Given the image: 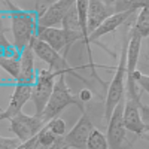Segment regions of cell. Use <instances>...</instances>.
Masks as SVG:
<instances>
[{
	"mask_svg": "<svg viewBox=\"0 0 149 149\" xmlns=\"http://www.w3.org/2000/svg\"><path fill=\"white\" fill-rule=\"evenodd\" d=\"M0 66L6 73H9L12 79L17 81L21 72V54L12 55V57H0Z\"/></svg>",
	"mask_w": 149,
	"mask_h": 149,
	"instance_id": "2e32d148",
	"label": "cell"
},
{
	"mask_svg": "<svg viewBox=\"0 0 149 149\" xmlns=\"http://www.w3.org/2000/svg\"><path fill=\"white\" fill-rule=\"evenodd\" d=\"M31 46H33V51H34L36 57H39L42 61H45V63L49 66V70H52L58 74H67L69 73V74H72V76H74L76 79L82 81L84 84H88V81H86L85 78H82L79 73H76L74 67H72L69 64V61L64 55L57 52L55 49H52L45 42H42V40L37 39V37H34V39L31 40Z\"/></svg>",
	"mask_w": 149,
	"mask_h": 149,
	"instance_id": "277c9868",
	"label": "cell"
},
{
	"mask_svg": "<svg viewBox=\"0 0 149 149\" xmlns=\"http://www.w3.org/2000/svg\"><path fill=\"white\" fill-rule=\"evenodd\" d=\"M63 30L69 33H81V19H79V10H78L76 2L70 8L69 14L66 15L63 21Z\"/></svg>",
	"mask_w": 149,
	"mask_h": 149,
	"instance_id": "ac0fdd59",
	"label": "cell"
},
{
	"mask_svg": "<svg viewBox=\"0 0 149 149\" xmlns=\"http://www.w3.org/2000/svg\"><path fill=\"white\" fill-rule=\"evenodd\" d=\"M124 106H125V98L115 107L113 113H112L107 122L106 139L110 149H121L127 136V127H125V122H124Z\"/></svg>",
	"mask_w": 149,
	"mask_h": 149,
	"instance_id": "52a82bcc",
	"label": "cell"
},
{
	"mask_svg": "<svg viewBox=\"0 0 149 149\" xmlns=\"http://www.w3.org/2000/svg\"><path fill=\"white\" fill-rule=\"evenodd\" d=\"M21 54L17 51V48L14 46V43H10L6 36H5V29H2V33H0V57H12Z\"/></svg>",
	"mask_w": 149,
	"mask_h": 149,
	"instance_id": "ffe728a7",
	"label": "cell"
},
{
	"mask_svg": "<svg viewBox=\"0 0 149 149\" xmlns=\"http://www.w3.org/2000/svg\"><path fill=\"white\" fill-rule=\"evenodd\" d=\"M133 79L136 81V84H137L140 88H143L149 94V76H148V74L140 73V70H136L133 73Z\"/></svg>",
	"mask_w": 149,
	"mask_h": 149,
	"instance_id": "7402d4cb",
	"label": "cell"
},
{
	"mask_svg": "<svg viewBox=\"0 0 149 149\" xmlns=\"http://www.w3.org/2000/svg\"><path fill=\"white\" fill-rule=\"evenodd\" d=\"M140 112H142V122L145 125V131H149V106L140 104Z\"/></svg>",
	"mask_w": 149,
	"mask_h": 149,
	"instance_id": "cb8c5ba5",
	"label": "cell"
},
{
	"mask_svg": "<svg viewBox=\"0 0 149 149\" xmlns=\"http://www.w3.org/2000/svg\"><path fill=\"white\" fill-rule=\"evenodd\" d=\"M31 91H33L31 85H15V90L12 93V97L9 100L8 107L0 113V119L2 121L12 119L18 113H21L24 104L29 100H31Z\"/></svg>",
	"mask_w": 149,
	"mask_h": 149,
	"instance_id": "7c38bea8",
	"label": "cell"
},
{
	"mask_svg": "<svg viewBox=\"0 0 149 149\" xmlns=\"http://www.w3.org/2000/svg\"><path fill=\"white\" fill-rule=\"evenodd\" d=\"M139 63H142L143 66H149V37H148V42H146V48L143 51V57Z\"/></svg>",
	"mask_w": 149,
	"mask_h": 149,
	"instance_id": "484cf974",
	"label": "cell"
},
{
	"mask_svg": "<svg viewBox=\"0 0 149 149\" xmlns=\"http://www.w3.org/2000/svg\"><path fill=\"white\" fill-rule=\"evenodd\" d=\"M46 125L49 127V130H51L55 136H58V137H64L66 136V131H67V125L63 118H54L52 121H49Z\"/></svg>",
	"mask_w": 149,
	"mask_h": 149,
	"instance_id": "44dd1931",
	"label": "cell"
},
{
	"mask_svg": "<svg viewBox=\"0 0 149 149\" xmlns=\"http://www.w3.org/2000/svg\"><path fill=\"white\" fill-rule=\"evenodd\" d=\"M134 12H136V10H127V12H121V14L112 15V17L107 18L93 34H90V40L94 42V40H97V39H100L102 36L115 31L116 29H119L121 26H124V24L130 19V17L134 14Z\"/></svg>",
	"mask_w": 149,
	"mask_h": 149,
	"instance_id": "9a60e30c",
	"label": "cell"
},
{
	"mask_svg": "<svg viewBox=\"0 0 149 149\" xmlns=\"http://www.w3.org/2000/svg\"><path fill=\"white\" fill-rule=\"evenodd\" d=\"M140 100L125 97V106H124V122H125L127 131L136 133L137 136H145V125L142 122L140 113Z\"/></svg>",
	"mask_w": 149,
	"mask_h": 149,
	"instance_id": "4fadbf2b",
	"label": "cell"
},
{
	"mask_svg": "<svg viewBox=\"0 0 149 149\" xmlns=\"http://www.w3.org/2000/svg\"><path fill=\"white\" fill-rule=\"evenodd\" d=\"M79 97H81V100H82L84 103H86V102H90V100H91L93 94H91L88 90H82V91L79 93Z\"/></svg>",
	"mask_w": 149,
	"mask_h": 149,
	"instance_id": "4316f807",
	"label": "cell"
},
{
	"mask_svg": "<svg viewBox=\"0 0 149 149\" xmlns=\"http://www.w3.org/2000/svg\"><path fill=\"white\" fill-rule=\"evenodd\" d=\"M88 149H110L106 136L98 130H94L88 139Z\"/></svg>",
	"mask_w": 149,
	"mask_h": 149,
	"instance_id": "d6986e66",
	"label": "cell"
},
{
	"mask_svg": "<svg viewBox=\"0 0 149 149\" xmlns=\"http://www.w3.org/2000/svg\"><path fill=\"white\" fill-rule=\"evenodd\" d=\"M9 122H10V131L22 143L36 137L46 125V122L43 121L42 116H37V115L30 116V115L22 113V112L18 113L17 116H14L12 119H9Z\"/></svg>",
	"mask_w": 149,
	"mask_h": 149,
	"instance_id": "8992f818",
	"label": "cell"
},
{
	"mask_svg": "<svg viewBox=\"0 0 149 149\" xmlns=\"http://www.w3.org/2000/svg\"><path fill=\"white\" fill-rule=\"evenodd\" d=\"M116 2L115 0H91L88 3V31L93 34L102 24L110 18L112 15H116Z\"/></svg>",
	"mask_w": 149,
	"mask_h": 149,
	"instance_id": "9c48e42d",
	"label": "cell"
},
{
	"mask_svg": "<svg viewBox=\"0 0 149 149\" xmlns=\"http://www.w3.org/2000/svg\"><path fill=\"white\" fill-rule=\"evenodd\" d=\"M133 30L137 31L143 39H148L149 37V0H148V3L140 9L139 15H137V19H136V22H134Z\"/></svg>",
	"mask_w": 149,
	"mask_h": 149,
	"instance_id": "e0dca14e",
	"label": "cell"
},
{
	"mask_svg": "<svg viewBox=\"0 0 149 149\" xmlns=\"http://www.w3.org/2000/svg\"><path fill=\"white\" fill-rule=\"evenodd\" d=\"M70 104H74L78 106L79 110L82 113H85V103L81 100L79 94H73L72 90L69 88V85L66 82V74H60L58 76V81L55 82V86H54V91H52V95L49 98V102L45 107V112H43V121L48 124L49 121H52L54 118H58L60 113L63 112L67 106Z\"/></svg>",
	"mask_w": 149,
	"mask_h": 149,
	"instance_id": "7a4b0ae2",
	"label": "cell"
},
{
	"mask_svg": "<svg viewBox=\"0 0 149 149\" xmlns=\"http://www.w3.org/2000/svg\"><path fill=\"white\" fill-rule=\"evenodd\" d=\"M58 76H60L58 73L49 70V69H42L37 73V78H36V82L33 85V91H31V102L36 107L37 116L43 115L45 107L54 91L55 78H58Z\"/></svg>",
	"mask_w": 149,
	"mask_h": 149,
	"instance_id": "5b68a950",
	"label": "cell"
},
{
	"mask_svg": "<svg viewBox=\"0 0 149 149\" xmlns=\"http://www.w3.org/2000/svg\"><path fill=\"white\" fill-rule=\"evenodd\" d=\"M3 5L8 9H3V15H8L10 19V31L14 34V46L18 52H22L31 40L37 36L39 30V17L33 10H24L15 6L9 0H3Z\"/></svg>",
	"mask_w": 149,
	"mask_h": 149,
	"instance_id": "6da1fadb",
	"label": "cell"
},
{
	"mask_svg": "<svg viewBox=\"0 0 149 149\" xmlns=\"http://www.w3.org/2000/svg\"><path fill=\"white\" fill-rule=\"evenodd\" d=\"M22 142L18 137H0V149H17Z\"/></svg>",
	"mask_w": 149,
	"mask_h": 149,
	"instance_id": "603a6c76",
	"label": "cell"
},
{
	"mask_svg": "<svg viewBox=\"0 0 149 149\" xmlns=\"http://www.w3.org/2000/svg\"><path fill=\"white\" fill-rule=\"evenodd\" d=\"M37 39L45 42L46 45H49L52 49H55L57 52H60L61 49H64L63 55L67 58V54L72 48V42H70V37L67 34L66 30L63 29H43L39 27L37 30Z\"/></svg>",
	"mask_w": 149,
	"mask_h": 149,
	"instance_id": "8fae6325",
	"label": "cell"
},
{
	"mask_svg": "<svg viewBox=\"0 0 149 149\" xmlns=\"http://www.w3.org/2000/svg\"><path fill=\"white\" fill-rule=\"evenodd\" d=\"M37 139H39V134L36 136V137H33V139H30V140H27V142H24V143H21L17 149H36V145H37Z\"/></svg>",
	"mask_w": 149,
	"mask_h": 149,
	"instance_id": "d4e9b609",
	"label": "cell"
},
{
	"mask_svg": "<svg viewBox=\"0 0 149 149\" xmlns=\"http://www.w3.org/2000/svg\"><path fill=\"white\" fill-rule=\"evenodd\" d=\"M128 43L130 37L122 43V51L119 57V64L116 67L115 76L109 84L107 88V95L104 102V121L109 122L112 113H113L115 107L124 100V91H125V81H127V54H128Z\"/></svg>",
	"mask_w": 149,
	"mask_h": 149,
	"instance_id": "3957f363",
	"label": "cell"
},
{
	"mask_svg": "<svg viewBox=\"0 0 149 149\" xmlns=\"http://www.w3.org/2000/svg\"><path fill=\"white\" fill-rule=\"evenodd\" d=\"M34 51L31 43L21 52V72H19V78L14 81L15 85H34L36 82V70H34Z\"/></svg>",
	"mask_w": 149,
	"mask_h": 149,
	"instance_id": "5bb4252c",
	"label": "cell"
},
{
	"mask_svg": "<svg viewBox=\"0 0 149 149\" xmlns=\"http://www.w3.org/2000/svg\"><path fill=\"white\" fill-rule=\"evenodd\" d=\"M76 0H57L49 5L46 12L39 18V27L43 29H58L63 26V21L69 14L70 8L74 5Z\"/></svg>",
	"mask_w": 149,
	"mask_h": 149,
	"instance_id": "30bf717a",
	"label": "cell"
},
{
	"mask_svg": "<svg viewBox=\"0 0 149 149\" xmlns=\"http://www.w3.org/2000/svg\"><path fill=\"white\" fill-rule=\"evenodd\" d=\"M94 125L88 116V113H82L79 121L66 136H64V142L69 149H85L88 148V139L94 131Z\"/></svg>",
	"mask_w": 149,
	"mask_h": 149,
	"instance_id": "ba28073f",
	"label": "cell"
}]
</instances>
